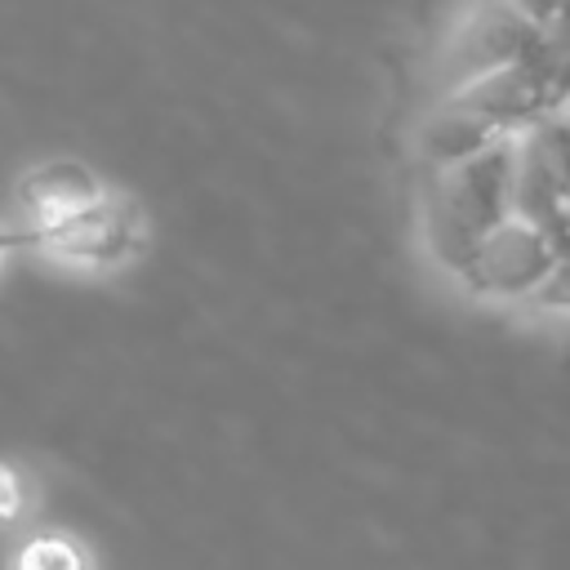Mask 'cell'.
Masks as SVG:
<instances>
[{
  "mask_svg": "<svg viewBox=\"0 0 570 570\" xmlns=\"http://www.w3.org/2000/svg\"><path fill=\"white\" fill-rule=\"evenodd\" d=\"M512 169H517V138H499L494 147L436 169L423 200V240L428 254L459 276L472 249L512 218Z\"/></svg>",
  "mask_w": 570,
  "mask_h": 570,
  "instance_id": "6da1fadb",
  "label": "cell"
},
{
  "mask_svg": "<svg viewBox=\"0 0 570 570\" xmlns=\"http://www.w3.org/2000/svg\"><path fill=\"white\" fill-rule=\"evenodd\" d=\"M557 267V249L548 240L543 227L508 218L499 223L476 249L472 258L459 267V285L472 289L476 298H494V303H530L534 289L548 281V272Z\"/></svg>",
  "mask_w": 570,
  "mask_h": 570,
  "instance_id": "7a4b0ae2",
  "label": "cell"
},
{
  "mask_svg": "<svg viewBox=\"0 0 570 570\" xmlns=\"http://www.w3.org/2000/svg\"><path fill=\"white\" fill-rule=\"evenodd\" d=\"M543 40V27H534L525 13H517L508 0H485L481 9H472L463 18V27L454 31L445 58H441V80L445 94L525 58L534 45Z\"/></svg>",
  "mask_w": 570,
  "mask_h": 570,
  "instance_id": "3957f363",
  "label": "cell"
},
{
  "mask_svg": "<svg viewBox=\"0 0 570 570\" xmlns=\"http://www.w3.org/2000/svg\"><path fill=\"white\" fill-rule=\"evenodd\" d=\"M40 240H45V249L53 258L102 272V267H116V263H125V258L138 254V245H142V218H138V209L129 200H116V196L102 191L85 209L67 214V218H58L49 227H40Z\"/></svg>",
  "mask_w": 570,
  "mask_h": 570,
  "instance_id": "277c9868",
  "label": "cell"
},
{
  "mask_svg": "<svg viewBox=\"0 0 570 570\" xmlns=\"http://www.w3.org/2000/svg\"><path fill=\"white\" fill-rule=\"evenodd\" d=\"M499 138H508V134H499L490 120H481L476 111H468V107H459L454 98H445V102L423 120L419 151H423L428 169L436 174V169H450V165H459V160H468V156L494 147Z\"/></svg>",
  "mask_w": 570,
  "mask_h": 570,
  "instance_id": "5b68a950",
  "label": "cell"
},
{
  "mask_svg": "<svg viewBox=\"0 0 570 570\" xmlns=\"http://www.w3.org/2000/svg\"><path fill=\"white\" fill-rule=\"evenodd\" d=\"M98 196H102V187L94 183V174L80 169V165H71V160H53V165L36 169L27 178V187H22V205L31 209V218H40V227H49V223L85 209Z\"/></svg>",
  "mask_w": 570,
  "mask_h": 570,
  "instance_id": "8992f818",
  "label": "cell"
},
{
  "mask_svg": "<svg viewBox=\"0 0 570 570\" xmlns=\"http://www.w3.org/2000/svg\"><path fill=\"white\" fill-rule=\"evenodd\" d=\"M530 134L539 138V147H543V156H548V169H552V178H557V191H561V200H566V209H570V125H566L561 116H548V120H539Z\"/></svg>",
  "mask_w": 570,
  "mask_h": 570,
  "instance_id": "52a82bcc",
  "label": "cell"
},
{
  "mask_svg": "<svg viewBox=\"0 0 570 570\" xmlns=\"http://www.w3.org/2000/svg\"><path fill=\"white\" fill-rule=\"evenodd\" d=\"M530 303L543 312H570V258H557V267L548 272V281L534 289Z\"/></svg>",
  "mask_w": 570,
  "mask_h": 570,
  "instance_id": "ba28073f",
  "label": "cell"
},
{
  "mask_svg": "<svg viewBox=\"0 0 570 570\" xmlns=\"http://www.w3.org/2000/svg\"><path fill=\"white\" fill-rule=\"evenodd\" d=\"M517 13H525L534 27H543V31H552L557 27V18H561V9H566V0H508Z\"/></svg>",
  "mask_w": 570,
  "mask_h": 570,
  "instance_id": "9c48e42d",
  "label": "cell"
},
{
  "mask_svg": "<svg viewBox=\"0 0 570 570\" xmlns=\"http://www.w3.org/2000/svg\"><path fill=\"white\" fill-rule=\"evenodd\" d=\"M552 31H561V36H570V0H566V9H561V18H557V27Z\"/></svg>",
  "mask_w": 570,
  "mask_h": 570,
  "instance_id": "30bf717a",
  "label": "cell"
},
{
  "mask_svg": "<svg viewBox=\"0 0 570 570\" xmlns=\"http://www.w3.org/2000/svg\"><path fill=\"white\" fill-rule=\"evenodd\" d=\"M561 120H566V125H570V102H566V111H561Z\"/></svg>",
  "mask_w": 570,
  "mask_h": 570,
  "instance_id": "8fae6325",
  "label": "cell"
}]
</instances>
